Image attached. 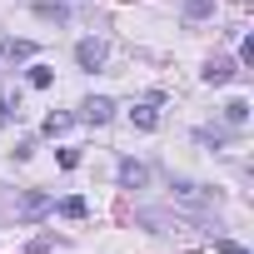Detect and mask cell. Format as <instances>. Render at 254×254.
Masks as SVG:
<instances>
[{
  "instance_id": "16",
  "label": "cell",
  "mask_w": 254,
  "mask_h": 254,
  "mask_svg": "<svg viewBox=\"0 0 254 254\" xmlns=\"http://www.w3.org/2000/svg\"><path fill=\"white\" fill-rule=\"evenodd\" d=\"M80 165V150H60V170H75Z\"/></svg>"
},
{
  "instance_id": "9",
  "label": "cell",
  "mask_w": 254,
  "mask_h": 254,
  "mask_svg": "<svg viewBox=\"0 0 254 254\" xmlns=\"http://www.w3.org/2000/svg\"><path fill=\"white\" fill-rule=\"evenodd\" d=\"M0 55H5V60H30L35 55V40H15L10 35V40H0Z\"/></svg>"
},
{
  "instance_id": "5",
  "label": "cell",
  "mask_w": 254,
  "mask_h": 254,
  "mask_svg": "<svg viewBox=\"0 0 254 254\" xmlns=\"http://www.w3.org/2000/svg\"><path fill=\"white\" fill-rule=\"evenodd\" d=\"M199 75H204V85H229V80H234V60L214 55V60H209V65H204Z\"/></svg>"
},
{
  "instance_id": "12",
  "label": "cell",
  "mask_w": 254,
  "mask_h": 254,
  "mask_svg": "<svg viewBox=\"0 0 254 254\" xmlns=\"http://www.w3.org/2000/svg\"><path fill=\"white\" fill-rule=\"evenodd\" d=\"M224 120H229V125H244V120H249V100H229V105H224Z\"/></svg>"
},
{
  "instance_id": "3",
  "label": "cell",
  "mask_w": 254,
  "mask_h": 254,
  "mask_svg": "<svg viewBox=\"0 0 254 254\" xmlns=\"http://www.w3.org/2000/svg\"><path fill=\"white\" fill-rule=\"evenodd\" d=\"M75 60H80V70H100V65H105V40H95V35L80 40V45H75Z\"/></svg>"
},
{
  "instance_id": "1",
  "label": "cell",
  "mask_w": 254,
  "mask_h": 254,
  "mask_svg": "<svg viewBox=\"0 0 254 254\" xmlns=\"http://www.w3.org/2000/svg\"><path fill=\"white\" fill-rule=\"evenodd\" d=\"M170 199L185 204V209H214V204H219V190H209V185H199V180H175V185H170Z\"/></svg>"
},
{
  "instance_id": "4",
  "label": "cell",
  "mask_w": 254,
  "mask_h": 254,
  "mask_svg": "<svg viewBox=\"0 0 254 254\" xmlns=\"http://www.w3.org/2000/svg\"><path fill=\"white\" fill-rule=\"evenodd\" d=\"M110 115H115V100H105V95H90V100L80 105V120H85V125H105Z\"/></svg>"
},
{
  "instance_id": "10",
  "label": "cell",
  "mask_w": 254,
  "mask_h": 254,
  "mask_svg": "<svg viewBox=\"0 0 254 254\" xmlns=\"http://www.w3.org/2000/svg\"><path fill=\"white\" fill-rule=\"evenodd\" d=\"M180 15H185V20H209V15H214V0H185Z\"/></svg>"
},
{
  "instance_id": "14",
  "label": "cell",
  "mask_w": 254,
  "mask_h": 254,
  "mask_svg": "<svg viewBox=\"0 0 254 254\" xmlns=\"http://www.w3.org/2000/svg\"><path fill=\"white\" fill-rule=\"evenodd\" d=\"M50 80H55V70H50V65H35V70H30V85H35V90H45Z\"/></svg>"
},
{
  "instance_id": "15",
  "label": "cell",
  "mask_w": 254,
  "mask_h": 254,
  "mask_svg": "<svg viewBox=\"0 0 254 254\" xmlns=\"http://www.w3.org/2000/svg\"><path fill=\"white\" fill-rule=\"evenodd\" d=\"M214 249H219V254H249V249H244V244H234V239H214Z\"/></svg>"
},
{
  "instance_id": "11",
  "label": "cell",
  "mask_w": 254,
  "mask_h": 254,
  "mask_svg": "<svg viewBox=\"0 0 254 254\" xmlns=\"http://www.w3.org/2000/svg\"><path fill=\"white\" fill-rule=\"evenodd\" d=\"M75 125V115H65V110H55V115H45V135H65Z\"/></svg>"
},
{
  "instance_id": "17",
  "label": "cell",
  "mask_w": 254,
  "mask_h": 254,
  "mask_svg": "<svg viewBox=\"0 0 254 254\" xmlns=\"http://www.w3.org/2000/svg\"><path fill=\"white\" fill-rule=\"evenodd\" d=\"M10 110H15V100H10V95H0V125H10Z\"/></svg>"
},
{
  "instance_id": "13",
  "label": "cell",
  "mask_w": 254,
  "mask_h": 254,
  "mask_svg": "<svg viewBox=\"0 0 254 254\" xmlns=\"http://www.w3.org/2000/svg\"><path fill=\"white\" fill-rule=\"evenodd\" d=\"M85 209H90V204H85L80 194H70V199H60V214H65V219H85Z\"/></svg>"
},
{
  "instance_id": "8",
  "label": "cell",
  "mask_w": 254,
  "mask_h": 254,
  "mask_svg": "<svg viewBox=\"0 0 254 254\" xmlns=\"http://www.w3.org/2000/svg\"><path fill=\"white\" fill-rule=\"evenodd\" d=\"M35 15H40V20H50V25H70V10H65V5H55V0H35Z\"/></svg>"
},
{
  "instance_id": "6",
  "label": "cell",
  "mask_w": 254,
  "mask_h": 254,
  "mask_svg": "<svg viewBox=\"0 0 254 254\" xmlns=\"http://www.w3.org/2000/svg\"><path fill=\"white\" fill-rule=\"evenodd\" d=\"M145 180H150V170L140 160H120V185L125 190H145Z\"/></svg>"
},
{
  "instance_id": "2",
  "label": "cell",
  "mask_w": 254,
  "mask_h": 254,
  "mask_svg": "<svg viewBox=\"0 0 254 254\" xmlns=\"http://www.w3.org/2000/svg\"><path fill=\"white\" fill-rule=\"evenodd\" d=\"M50 209H55V199H50V194H40V190H30V194H20L15 219H20V224H35V219H45Z\"/></svg>"
},
{
  "instance_id": "7",
  "label": "cell",
  "mask_w": 254,
  "mask_h": 254,
  "mask_svg": "<svg viewBox=\"0 0 254 254\" xmlns=\"http://www.w3.org/2000/svg\"><path fill=\"white\" fill-rule=\"evenodd\" d=\"M130 125H135V130H160V105H155V100L135 105V110H130Z\"/></svg>"
}]
</instances>
